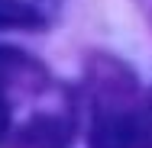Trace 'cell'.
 Wrapping results in <instances>:
<instances>
[{
  "mask_svg": "<svg viewBox=\"0 0 152 148\" xmlns=\"http://www.w3.org/2000/svg\"><path fill=\"white\" fill-rule=\"evenodd\" d=\"M45 87H49V71L32 55L0 45V100H10L13 93H20V97L39 93Z\"/></svg>",
  "mask_w": 152,
  "mask_h": 148,
  "instance_id": "obj_2",
  "label": "cell"
},
{
  "mask_svg": "<svg viewBox=\"0 0 152 148\" xmlns=\"http://www.w3.org/2000/svg\"><path fill=\"white\" fill-rule=\"evenodd\" d=\"M146 113H149V126H152V93H149V100H146Z\"/></svg>",
  "mask_w": 152,
  "mask_h": 148,
  "instance_id": "obj_6",
  "label": "cell"
},
{
  "mask_svg": "<svg viewBox=\"0 0 152 148\" xmlns=\"http://www.w3.org/2000/svg\"><path fill=\"white\" fill-rule=\"evenodd\" d=\"M52 19L49 0H0V32L3 29H45Z\"/></svg>",
  "mask_w": 152,
  "mask_h": 148,
  "instance_id": "obj_4",
  "label": "cell"
},
{
  "mask_svg": "<svg viewBox=\"0 0 152 148\" xmlns=\"http://www.w3.org/2000/svg\"><path fill=\"white\" fill-rule=\"evenodd\" d=\"M88 148H152L146 103L139 106L136 74L117 58L91 61L88 68Z\"/></svg>",
  "mask_w": 152,
  "mask_h": 148,
  "instance_id": "obj_1",
  "label": "cell"
},
{
  "mask_svg": "<svg viewBox=\"0 0 152 148\" xmlns=\"http://www.w3.org/2000/svg\"><path fill=\"white\" fill-rule=\"evenodd\" d=\"M10 122H13V110H10V100H0V145L10 139Z\"/></svg>",
  "mask_w": 152,
  "mask_h": 148,
  "instance_id": "obj_5",
  "label": "cell"
},
{
  "mask_svg": "<svg viewBox=\"0 0 152 148\" xmlns=\"http://www.w3.org/2000/svg\"><path fill=\"white\" fill-rule=\"evenodd\" d=\"M71 142L75 119L61 113H36L10 135V148H71Z\"/></svg>",
  "mask_w": 152,
  "mask_h": 148,
  "instance_id": "obj_3",
  "label": "cell"
},
{
  "mask_svg": "<svg viewBox=\"0 0 152 148\" xmlns=\"http://www.w3.org/2000/svg\"><path fill=\"white\" fill-rule=\"evenodd\" d=\"M142 3H146V6H149V10H152V0H142Z\"/></svg>",
  "mask_w": 152,
  "mask_h": 148,
  "instance_id": "obj_7",
  "label": "cell"
}]
</instances>
